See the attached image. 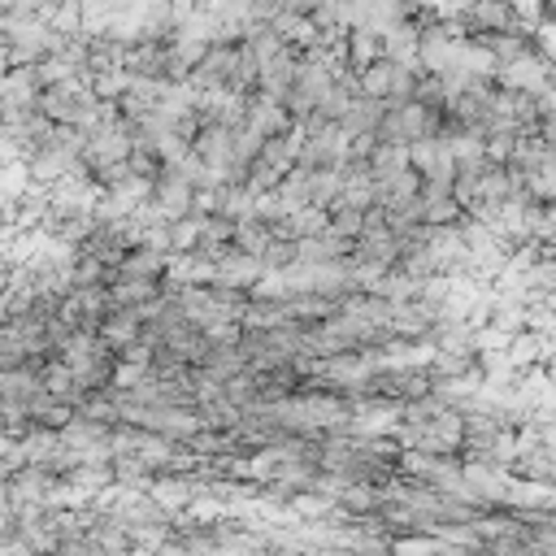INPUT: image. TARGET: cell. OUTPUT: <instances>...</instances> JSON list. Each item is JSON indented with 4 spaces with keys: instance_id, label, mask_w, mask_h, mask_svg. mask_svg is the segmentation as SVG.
Returning <instances> with one entry per match:
<instances>
[{
    "instance_id": "obj_1",
    "label": "cell",
    "mask_w": 556,
    "mask_h": 556,
    "mask_svg": "<svg viewBox=\"0 0 556 556\" xmlns=\"http://www.w3.org/2000/svg\"><path fill=\"white\" fill-rule=\"evenodd\" d=\"M473 22H482V26H508L504 0H478V4H473Z\"/></svg>"
}]
</instances>
